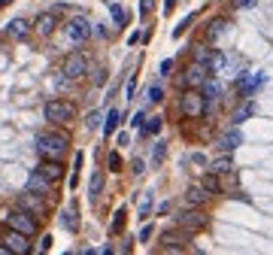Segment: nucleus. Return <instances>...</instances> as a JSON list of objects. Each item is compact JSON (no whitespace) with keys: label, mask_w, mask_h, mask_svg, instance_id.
Returning <instances> with one entry per match:
<instances>
[{"label":"nucleus","mask_w":273,"mask_h":255,"mask_svg":"<svg viewBox=\"0 0 273 255\" xmlns=\"http://www.w3.org/2000/svg\"><path fill=\"white\" fill-rule=\"evenodd\" d=\"M88 36H91V24H88L85 18H73V21L67 24V40H70V43L79 46V43L88 40Z\"/></svg>","instance_id":"nucleus-9"},{"label":"nucleus","mask_w":273,"mask_h":255,"mask_svg":"<svg viewBox=\"0 0 273 255\" xmlns=\"http://www.w3.org/2000/svg\"><path fill=\"white\" fill-rule=\"evenodd\" d=\"M106 164H109V170H119V167H122V155H115V152H109Z\"/></svg>","instance_id":"nucleus-30"},{"label":"nucleus","mask_w":273,"mask_h":255,"mask_svg":"<svg viewBox=\"0 0 273 255\" xmlns=\"http://www.w3.org/2000/svg\"><path fill=\"white\" fill-rule=\"evenodd\" d=\"M21 210L33 213L36 219H43V216H46V201H40L33 192H27V195H21Z\"/></svg>","instance_id":"nucleus-12"},{"label":"nucleus","mask_w":273,"mask_h":255,"mask_svg":"<svg viewBox=\"0 0 273 255\" xmlns=\"http://www.w3.org/2000/svg\"><path fill=\"white\" fill-rule=\"evenodd\" d=\"M100 192H103V170H94L91 173V182H88V198L94 201Z\"/></svg>","instance_id":"nucleus-16"},{"label":"nucleus","mask_w":273,"mask_h":255,"mask_svg":"<svg viewBox=\"0 0 273 255\" xmlns=\"http://www.w3.org/2000/svg\"><path fill=\"white\" fill-rule=\"evenodd\" d=\"M188 237H191V231H185V228H179V231H164V234H161V243H164V249H185Z\"/></svg>","instance_id":"nucleus-11"},{"label":"nucleus","mask_w":273,"mask_h":255,"mask_svg":"<svg viewBox=\"0 0 273 255\" xmlns=\"http://www.w3.org/2000/svg\"><path fill=\"white\" fill-rule=\"evenodd\" d=\"M43 113H46L49 122H55V125H67V122L76 119V106L67 103V100H49Z\"/></svg>","instance_id":"nucleus-2"},{"label":"nucleus","mask_w":273,"mask_h":255,"mask_svg":"<svg viewBox=\"0 0 273 255\" xmlns=\"http://www.w3.org/2000/svg\"><path fill=\"white\" fill-rule=\"evenodd\" d=\"M61 73H64L67 79H79V76H85V73H88V58H85L82 52L67 55L64 64H61Z\"/></svg>","instance_id":"nucleus-5"},{"label":"nucleus","mask_w":273,"mask_h":255,"mask_svg":"<svg viewBox=\"0 0 273 255\" xmlns=\"http://www.w3.org/2000/svg\"><path fill=\"white\" fill-rule=\"evenodd\" d=\"M55 21H58L55 12H43L40 18H36V33H40V36H49V33L55 30Z\"/></svg>","instance_id":"nucleus-15"},{"label":"nucleus","mask_w":273,"mask_h":255,"mask_svg":"<svg viewBox=\"0 0 273 255\" xmlns=\"http://www.w3.org/2000/svg\"><path fill=\"white\" fill-rule=\"evenodd\" d=\"M176 225L185 231H201V228H207V216L201 210H182L176 216Z\"/></svg>","instance_id":"nucleus-8"},{"label":"nucleus","mask_w":273,"mask_h":255,"mask_svg":"<svg viewBox=\"0 0 273 255\" xmlns=\"http://www.w3.org/2000/svg\"><path fill=\"white\" fill-rule=\"evenodd\" d=\"M9 33L18 36V40H24V36H27V21L24 18H12L9 21Z\"/></svg>","instance_id":"nucleus-21"},{"label":"nucleus","mask_w":273,"mask_h":255,"mask_svg":"<svg viewBox=\"0 0 273 255\" xmlns=\"http://www.w3.org/2000/svg\"><path fill=\"white\" fill-rule=\"evenodd\" d=\"M194 58H198V61H204V64H210L213 52H210V49H204V46H194Z\"/></svg>","instance_id":"nucleus-26"},{"label":"nucleus","mask_w":273,"mask_h":255,"mask_svg":"<svg viewBox=\"0 0 273 255\" xmlns=\"http://www.w3.org/2000/svg\"><path fill=\"white\" fill-rule=\"evenodd\" d=\"M67 146H70L67 134H58V131H46L36 137V149H40L43 158H64Z\"/></svg>","instance_id":"nucleus-1"},{"label":"nucleus","mask_w":273,"mask_h":255,"mask_svg":"<svg viewBox=\"0 0 273 255\" xmlns=\"http://www.w3.org/2000/svg\"><path fill=\"white\" fill-rule=\"evenodd\" d=\"M210 198V192L204 189V186H194V189H188V204L191 207H198V204H204Z\"/></svg>","instance_id":"nucleus-18"},{"label":"nucleus","mask_w":273,"mask_h":255,"mask_svg":"<svg viewBox=\"0 0 273 255\" xmlns=\"http://www.w3.org/2000/svg\"><path fill=\"white\" fill-rule=\"evenodd\" d=\"M182 113H185L188 119H201V116L207 113V100H204V94H201L198 88H188V91L182 94Z\"/></svg>","instance_id":"nucleus-3"},{"label":"nucleus","mask_w":273,"mask_h":255,"mask_svg":"<svg viewBox=\"0 0 273 255\" xmlns=\"http://www.w3.org/2000/svg\"><path fill=\"white\" fill-rule=\"evenodd\" d=\"M49 186H52V182L40 173V170H36V173H30V179H27V192H40V195H49Z\"/></svg>","instance_id":"nucleus-13"},{"label":"nucleus","mask_w":273,"mask_h":255,"mask_svg":"<svg viewBox=\"0 0 273 255\" xmlns=\"http://www.w3.org/2000/svg\"><path fill=\"white\" fill-rule=\"evenodd\" d=\"M140 9H143V15H149V9H152V0H143V6H140Z\"/></svg>","instance_id":"nucleus-38"},{"label":"nucleus","mask_w":273,"mask_h":255,"mask_svg":"<svg viewBox=\"0 0 273 255\" xmlns=\"http://www.w3.org/2000/svg\"><path fill=\"white\" fill-rule=\"evenodd\" d=\"M240 140H243V137H240V131H237V128H231V131L219 140V149H222V152H234V149L240 146Z\"/></svg>","instance_id":"nucleus-14"},{"label":"nucleus","mask_w":273,"mask_h":255,"mask_svg":"<svg viewBox=\"0 0 273 255\" xmlns=\"http://www.w3.org/2000/svg\"><path fill=\"white\" fill-rule=\"evenodd\" d=\"M170 67H173V61H161V76H164V73H170Z\"/></svg>","instance_id":"nucleus-37"},{"label":"nucleus","mask_w":273,"mask_h":255,"mask_svg":"<svg viewBox=\"0 0 273 255\" xmlns=\"http://www.w3.org/2000/svg\"><path fill=\"white\" fill-rule=\"evenodd\" d=\"M109 12H112L115 24H125V9H122V6H115V3H112V6H109Z\"/></svg>","instance_id":"nucleus-28"},{"label":"nucleus","mask_w":273,"mask_h":255,"mask_svg":"<svg viewBox=\"0 0 273 255\" xmlns=\"http://www.w3.org/2000/svg\"><path fill=\"white\" fill-rule=\"evenodd\" d=\"M161 122H164V119H158V116H155V119H146L143 131H146V134H158V131H161Z\"/></svg>","instance_id":"nucleus-25"},{"label":"nucleus","mask_w":273,"mask_h":255,"mask_svg":"<svg viewBox=\"0 0 273 255\" xmlns=\"http://www.w3.org/2000/svg\"><path fill=\"white\" fill-rule=\"evenodd\" d=\"M173 6H176V0H167V3H164V9H167V12H173Z\"/></svg>","instance_id":"nucleus-39"},{"label":"nucleus","mask_w":273,"mask_h":255,"mask_svg":"<svg viewBox=\"0 0 273 255\" xmlns=\"http://www.w3.org/2000/svg\"><path fill=\"white\" fill-rule=\"evenodd\" d=\"M201 186H204V189H207L210 195H216V192L222 189V186H219V179H216V173H207V176L201 179Z\"/></svg>","instance_id":"nucleus-24"},{"label":"nucleus","mask_w":273,"mask_h":255,"mask_svg":"<svg viewBox=\"0 0 273 255\" xmlns=\"http://www.w3.org/2000/svg\"><path fill=\"white\" fill-rule=\"evenodd\" d=\"M152 234H155V228H152V225H146V228L140 231V240H143V243H149V240H152Z\"/></svg>","instance_id":"nucleus-31"},{"label":"nucleus","mask_w":273,"mask_h":255,"mask_svg":"<svg viewBox=\"0 0 273 255\" xmlns=\"http://www.w3.org/2000/svg\"><path fill=\"white\" fill-rule=\"evenodd\" d=\"M207 79H210V64H204V61H194V64H188V67H185L182 85H185V88H201Z\"/></svg>","instance_id":"nucleus-4"},{"label":"nucleus","mask_w":273,"mask_h":255,"mask_svg":"<svg viewBox=\"0 0 273 255\" xmlns=\"http://www.w3.org/2000/svg\"><path fill=\"white\" fill-rule=\"evenodd\" d=\"M61 225H64L67 231H79V222H76V213H73V210L61 213Z\"/></svg>","instance_id":"nucleus-22"},{"label":"nucleus","mask_w":273,"mask_h":255,"mask_svg":"<svg viewBox=\"0 0 273 255\" xmlns=\"http://www.w3.org/2000/svg\"><path fill=\"white\" fill-rule=\"evenodd\" d=\"M3 246H6L9 252L27 255V252H30V237L21 234V231H15V228H6V231H3Z\"/></svg>","instance_id":"nucleus-7"},{"label":"nucleus","mask_w":273,"mask_h":255,"mask_svg":"<svg viewBox=\"0 0 273 255\" xmlns=\"http://www.w3.org/2000/svg\"><path fill=\"white\" fill-rule=\"evenodd\" d=\"M119 119H122L119 109H109V113H106V122H103V134H106V137H112V131L119 128Z\"/></svg>","instance_id":"nucleus-20"},{"label":"nucleus","mask_w":273,"mask_h":255,"mask_svg":"<svg viewBox=\"0 0 273 255\" xmlns=\"http://www.w3.org/2000/svg\"><path fill=\"white\" fill-rule=\"evenodd\" d=\"M9 228H15V231H21V234H27V237H33L36 234V216L33 213H27V210H15V213H9Z\"/></svg>","instance_id":"nucleus-6"},{"label":"nucleus","mask_w":273,"mask_h":255,"mask_svg":"<svg viewBox=\"0 0 273 255\" xmlns=\"http://www.w3.org/2000/svg\"><path fill=\"white\" fill-rule=\"evenodd\" d=\"M237 3H240V6H252V3H255V0H237Z\"/></svg>","instance_id":"nucleus-40"},{"label":"nucleus","mask_w":273,"mask_h":255,"mask_svg":"<svg viewBox=\"0 0 273 255\" xmlns=\"http://www.w3.org/2000/svg\"><path fill=\"white\" fill-rule=\"evenodd\" d=\"M149 207H152V198L146 195V198H143V207H140V216H146V213H149Z\"/></svg>","instance_id":"nucleus-34"},{"label":"nucleus","mask_w":273,"mask_h":255,"mask_svg":"<svg viewBox=\"0 0 273 255\" xmlns=\"http://www.w3.org/2000/svg\"><path fill=\"white\" fill-rule=\"evenodd\" d=\"M201 94H204V100H207V103H216V100H219V82L207 79V82L201 85Z\"/></svg>","instance_id":"nucleus-17"},{"label":"nucleus","mask_w":273,"mask_h":255,"mask_svg":"<svg viewBox=\"0 0 273 255\" xmlns=\"http://www.w3.org/2000/svg\"><path fill=\"white\" fill-rule=\"evenodd\" d=\"M164 152H167V149H164V143L155 146V161H161V158H164Z\"/></svg>","instance_id":"nucleus-33"},{"label":"nucleus","mask_w":273,"mask_h":255,"mask_svg":"<svg viewBox=\"0 0 273 255\" xmlns=\"http://www.w3.org/2000/svg\"><path fill=\"white\" fill-rule=\"evenodd\" d=\"M161 97H164V88H161V85H152V88H149V100H152V103H158Z\"/></svg>","instance_id":"nucleus-29"},{"label":"nucleus","mask_w":273,"mask_h":255,"mask_svg":"<svg viewBox=\"0 0 273 255\" xmlns=\"http://www.w3.org/2000/svg\"><path fill=\"white\" fill-rule=\"evenodd\" d=\"M40 249H43V252H49V249H52V237H49V234L40 240Z\"/></svg>","instance_id":"nucleus-35"},{"label":"nucleus","mask_w":273,"mask_h":255,"mask_svg":"<svg viewBox=\"0 0 273 255\" xmlns=\"http://www.w3.org/2000/svg\"><path fill=\"white\" fill-rule=\"evenodd\" d=\"M122 228H125V207H119V210H115V219H112L109 231H112V234H119Z\"/></svg>","instance_id":"nucleus-23"},{"label":"nucleus","mask_w":273,"mask_h":255,"mask_svg":"<svg viewBox=\"0 0 273 255\" xmlns=\"http://www.w3.org/2000/svg\"><path fill=\"white\" fill-rule=\"evenodd\" d=\"M36 170H40V173H43L49 182H58V179H64V164H61L58 158H43Z\"/></svg>","instance_id":"nucleus-10"},{"label":"nucleus","mask_w":273,"mask_h":255,"mask_svg":"<svg viewBox=\"0 0 273 255\" xmlns=\"http://www.w3.org/2000/svg\"><path fill=\"white\" fill-rule=\"evenodd\" d=\"M143 122H146V113H134L131 125H134V128H143Z\"/></svg>","instance_id":"nucleus-32"},{"label":"nucleus","mask_w":273,"mask_h":255,"mask_svg":"<svg viewBox=\"0 0 273 255\" xmlns=\"http://www.w3.org/2000/svg\"><path fill=\"white\" fill-rule=\"evenodd\" d=\"M3 3H6V0H0V6H3Z\"/></svg>","instance_id":"nucleus-41"},{"label":"nucleus","mask_w":273,"mask_h":255,"mask_svg":"<svg viewBox=\"0 0 273 255\" xmlns=\"http://www.w3.org/2000/svg\"><path fill=\"white\" fill-rule=\"evenodd\" d=\"M222 24H225V21H213V27H210V33H213V36H216V33H222Z\"/></svg>","instance_id":"nucleus-36"},{"label":"nucleus","mask_w":273,"mask_h":255,"mask_svg":"<svg viewBox=\"0 0 273 255\" xmlns=\"http://www.w3.org/2000/svg\"><path fill=\"white\" fill-rule=\"evenodd\" d=\"M252 113H255V103H246V106L240 109V113L234 116V122H243V119H246V116H252Z\"/></svg>","instance_id":"nucleus-27"},{"label":"nucleus","mask_w":273,"mask_h":255,"mask_svg":"<svg viewBox=\"0 0 273 255\" xmlns=\"http://www.w3.org/2000/svg\"><path fill=\"white\" fill-rule=\"evenodd\" d=\"M231 170H234V161L228 158V152H225V158H219V161L210 164V173H216V176H219V173H231Z\"/></svg>","instance_id":"nucleus-19"}]
</instances>
